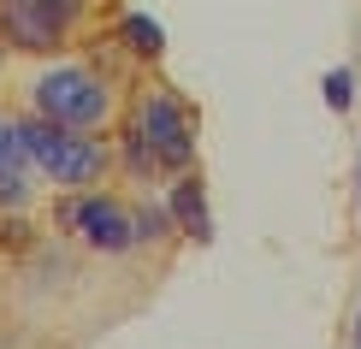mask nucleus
<instances>
[{"label":"nucleus","mask_w":361,"mask_h":349,"mask_svg":"<svg viewBox=\"0 0 361 349\" xmlns=\"http://www.w3.org/2000/svg\"><path fill=\"white\" fill-rule=\"evenodd\" d=\"M137 59L113 36L59 54H12L0 48V101L18 118H42L54 130L113 136L125 118V95L137 83Z\"/></svg>","instance_id":"f257e3e1"},{"label":"nucleus","mask_w":361,"mask_h":349,"mask_svg":"<svg viewBox=\"0 0 361 349\" xmlns=\"http://www.w3.org/2000/svg\"><path fill=\"white\" fill-rule=\"evenodd\" d=\"M118 142V184L125 190H166V178L195 172L202 160V113L184 89L154 78V66L137 71L125 95V118L113 130Z\"/></svg>","instance_id":"f03ea898"},{"label":"nucleus","mask_w":361,"mask_h":349,"mask_svg":"<svg viewBox=\"0 0 361 349\" xmlns=\"http://www.w3.org/2000/svg\"><path fill=\"white\" fill-rule=\"evenodd\" d=\"M125 0H0V48L12 54H59L113 36Z\"/></svg>","instance_id":"7ed1b4c3"},{"label":"nucleus","mask_w":361,"mask_h":349,"mask_svg":"<svg viewBox=\"0 0 361 349\" xmlns=\"http://www.w3.org/2000/svg\"><path fill=\"white\" fill-rule=\"evenodd\" d=\"M24 148L30 166L42 172L48 195H83L118 184V142L113 136H83V130H54L42 118H24Z\"/></svg>","instance_id":"20e7f679"},{"label":"nucleus","mask_w":361,"mask_h":349,"mask_svg":"<svg viewBox=\"0 0 361 349\" xmlns=\"http://www.w3.org/2000/svg\"><path fill=\"white\" fill-rule=\"evenodd\" d=\"M54 195L42 184V172L30 166V148H24V118L0 101V207H6L12 225H24V231H36L42 207H48Z\"/></svg>","instance_id":"39448f33"},{"label":"nucleus","mask_w":361,"mask_h":349,"mask_svg":"<svg viewBox=\"0 0 361 349\" xmlns=\"http://www.w3.org/2000/svg\"><path fill=\"white\" fill-rule=\"evenodd\" d=\"M166 214H172V225H178V237L184 243H214V207H207V184H202V166L195 172H178V178H166Z\"/></svg>","instance_id":"423d86ee"},{"label":"nucleus","mask_w":361,"mask_h":349,"mask_svg":"<svg viewBox=\"0 0 361 349\" xmlns=\"http://www.w3.org/2000/svg\"><path fill=\"white\" fill-rule=\"evenodd\" d=\"M113 42L125 48L137 66H160L166 59V30H160V18H148V12H118L113 18Z\"/></svg>","instance_id":"0eeeda50"},{"label":"nucleus","mask_w":361,"mask_h":349,"mask_svg":"<svg viewBox=\"0 0 361 349\" xmlns=\"http://www.w3.org/2000/svg\"><path fill=\"white\" fill-rule=\"evenodd\" d=\"M320 101H326L338 118L355 113V71H350V66H332V71L320 78Z\"/></svg>","instance_id":"6e6552de"},{"label":"nucleus","mask_w":361,"mask_h":349,"mask_svg":"<svg viewBox=\"0 0 361 349\" xmlns=\"http://www.w3.org/2000/svg\"><path fill=\"white\" fill-rule=\"evenodd\" d=\"M338 349H361V302H355V314H350V326H343V343Z\"/></svg>","instance_id":"1a4fd4ad"},{"label":"nucleus","mask_w":361,"mask_h":349,"mask_svg":"<svg viewBox=\"0 0 361 349\" xmlns=\"http://www.w3.org/2000/svg\"><path fill=\"white\" fill-rule=\"evenodd\" d=\"M6 267H12V249L0 243V314H6Z\"/></svg>","instance_id":"9d476101"},{"label":"nucleus","mask_w":361,"mask_h":349,"mask_svg":"<svg viewBox=\"0 0 361 349\" xmlns=\"http://www.w3.org/2000/svg\"><path fill=\"white\" fill-rule=\"evenodd\" d=\"M355 207H361V160H355Z\"/></svg>","instance_id":"9b49d317"}]
</instances>
